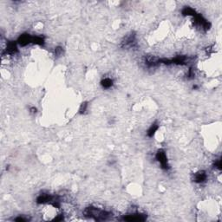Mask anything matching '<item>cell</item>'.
I'll return each mask as SVG.
<instances>
[{
	"instance_id": "obj_1",
	"label": "cell",
	"mask_w": 222,
	"mask_h": 222,
	"mask_svg": "<svg viewBox=\"0 0 222 222\" xmlns=\"http://www.w3.org/2000/svg\"><path fill=\"white\" fill-rule=\"evenodd\" d=\"M156 160L160 162L162 168H165V169L168 168L167 155H166V153L163 150H159L158 151V153L156 154Z\"/></svg>"
},
{
	"instance_id": "obj_2",
	"label": "cell",
	"mask_w": 222,
	"mask_h": 222,
	"mask_svg": "<svg viewBox=\"0 0 222 222\" xmlns=\"http://www.w3.org/2000/svg\"><path fill=\"white\" fill-rule=\"evenodd\" d=\"M124 220H128V221H142L145 220V217L141 214L138 213H133L130 215H128V217L124 218Z\"/></svg>"
},
{
	"instance_id": "obj_5",
	"label": "cell",
	"mask_w": 222,
	"mask_h": 222,
	"mask_svg": "<svg viewBox=\"0 0 222 222\" xmlns=\"http://www.w3.org/2000/svg\"><path fill=\"white\" fill-rule=\"evenodd\" d=\"M157 129H158V125H157V124H153L152 126L150 127V128H149L148 131V136L152 137L153 135H155V132L157 131Z\"/></svg>"
},
{
	"instance_id": "obj_4",
	"label": "cell",
	"mask_w": 222,
	"mask_h": 222,
	"mask_svg": "<svg viewBox=\"0 0 222 222\" xmlns=\"http://www.w3.org/2000/svg\"><path fill=\"white\" fill-rule=\"evenodd\" d=\"M102 85L105 89H109L113 85V81H112V79L110 78H104V80L102 82Z\"/></svg>"
},
{
	"instance_id": "obj_3",
	"label": "cell",
	"mask_w": 222,
	"mask_h": 222,
	"mask_svg": "<svg viewBox=\"0 0 222 222\" xmlns=\"http://www.w3.org/2000/svg\"><path fill=\"white\" fill-rule=\"evenodd\" d=\"M206 180H207V174L204 171H200L194 174V181L195 182L202 183L204 182Z\"/></svg>"
}]
</instances>
